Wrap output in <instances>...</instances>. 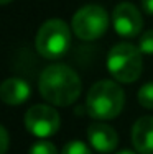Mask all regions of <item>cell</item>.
Masks as SVG:
<instances>
[{"instance_id": "1", "label": "cell", "mask_w": 153, "mask_h": 154, "mask_svg": "<svg viewBox=\"0 0 153 154\" xmlns=\"http://www.w3.org/2000/svg\"><path fill=\"white\" fill-rule=\"evenodd\" d=\"M38 89L48 103L68 107L79 98L82 84L78 72L66 64H51L40 75Z\"/></svg>"}, {"instance_id": "2", "label": "cell", "mask_w": 153, "mask_h": 154, "mask_svg": "<svg viewBox=\"0 0 153 154\" xmlns=\"http://www.w3.org/2000/svg\"><path fill=\"white\" fill-rule=\"evenodd\" d=\"M125 95L120 85L114 80H99L87 92L86 108L96 120L117 118L123 108Z\"/></svg>"}, {"instance_id": "3", "label": "cell", "mask_w": 153, "mask_h": 154, "mask_svg": "<svg viewBox=\"0 0 153 154\" xmlns=\"http://www.w3.org/2000/svg\"><path fill=\"white\" fill-rule=\"evenodd\" d=\"M107 69L115 80L132 84L142 75L143 61L137 46L130 43H119L107 54Z\"/></svg>"}, {"instance_id": "4", "label": "cell", "mask_w": 153, "mask_h": 154, "mask_svg": "<svg viewBox=\"0 0 153 154\" xmlns=\"http://www.w3.org/2000/svg\"><path fill=\"white\" fill-rule=\"evenodd\" d=\"M36 51L46 59H58L68 53L71 46V30L66 21L51 18L40 26L36 33Z\"/></svg>"}, {"instance_id": "5", "label": "cell", "mask_w": 153, "mask_h": 154, "mask_svg": "<svg viewBox=\"0 0 153 154\" xmlns=\"http://www.w3.org/2000/svg\"><path fill=\"white\" fill-rule=\"evenodd\" d=\"M109 28V13L100 5H86L72 17V31L84 41L100 38Z\"/></svg>"}, {"instance_id": "6", "label": "cell", "mask_w": 153, "mask_h": 154, "mask_svg": "<svg viewBox=\"0 0 153 154\" xmlns=\"http://www.w3.org/2000/svg\"><path fill=\"white\" fill-rule=\"evenodd\" d=\"M59 125V113L49 105H33L25 113V126L36 138H49L56 134Z\"/></svg>"}, {"instance_id": "7", "label": "cell", "mask_w": 153, "mask_h": 154, "mask_svg": "<svg viewBox=\"0 0 153 154\" xmlns=\"http://www.w3.org/2000/svg\"><path fill=\"white\" fill-rule=\"evenodd\" d=\"M112 25L122 38H135L142 31L143 26V18L140 12L135 8V5L129 2H122L112 12Z\"/></svg>"}, {"instance_id": "8", "label": "cell", "mask_w": 153, "mask_h": 154, "mask_svg": "<svg viewBox=\"0 0 153 154\" xmlns=\"http://www.w3.org/2000/svg\"><path fill=\"white\" fill-rule=\"evenodd\" d=\"M31 89L27 80L20 77H8L0 84V100L10 107L21 105L30 98Z\"/></svg>"}, {"instance_id": "9", "label": "cell", "mask_w": 153, "mask_h": 154, "mask_svg": "<svg viewBox=\"0 0 153 154\" xmlns=\"http://www.w3.org/2000/svg\"><path fill=\"white\" fill-rule=\"evenodd\" d=\"M89 143L99 152H112L119 144V136L115 130L104 123H94L87 130Z\"/></svg>"}, {"instance_id": "10", "label": "cell", "mask_w": 153, "mask_h": 154, "mask_svg": "<svg viewBox=\"0 0 153 154\" xmlns=\"http://www.w3.org/2000/svg\"><path fill=\"white\" fill-rule=\"evenodd\" d=\"M132 143L138 154H153V116H142L135 122Z\"/></svg>"}, {"instance_id": "11", "label": "cell", "mask_w": 153, "mask_h": 154, "mask_svg": "<svg viewBox=\"0 0 153 154\" xmlns=\"http://www.w3.org/2000/svg\"><path fill=\"white\" fill-rule=\"evenodd\" d=\"M138 103L145 108H153V82L145 84L138 90Z\"/></svg>"}, {"instance_id": "12", "label": "cell", "mask_w": 153, "mask_h": 154, "mask_svg": "<svg viewBox=\"0 0 153 154\" xmlns=\"http://www.w3.org/2000/svg\"><path fill=\"white\" fill-rule=\"evenodd\" d=\"M61 154H92V152H91L89 148H87V144H84L82 141L74 139V141L66 143V146L63 148Z\"/></svg>"}, {"instance_id": "13", "label": "cell", "mask_w": 153, "mask_h": 154, "mask_svg": "<svg viewBox=\"0 0 153 154\" xmlns=\"http://www.w3.org/2000/svg\"><path fill=\"white\" fill-rule=\"evenodd\" d=\"M28 154H58V149L49 141H36L30 148Z\"/></svg>"}, {"instance_id": "14", "label": "cell", "mask_w": 153, "mask_h": 154, "mask_svg": "<svg viewBox=\"0 0 153 154\" xmlns=\"http://www.w3.org/2000/svg\"><path fill=\"white\" fill-rule=\"evenodd\" d=\"M138 49L142 54H153V30L143 33L138 39Z\"/></svg>"}, {"instance_id": "15", "label": "cell", "mask_w": 153, "mask_h": 154, "mask_svg": "<svg viewBox=\"0 0 153 154\" xmlns=\"http://www.w3.org/2000/svg\"><path fill=\"white\" fill-rule=\"evenodd\" d=\"M8 143H10L8 133H7V130L0 125V154L7 152V149H8Z\"/></svg>"}, {"instance_id": "16", "label": "cell", "mask_w": 153, "mask_h": 154, "mask_svg": "<svg viewBox=\"0 0 153 154\" xmlns=\"http://www.w3.org/2000/svg\"><path fill=\"white\" fill-rule=\"evenodd\" d=\"M142 7H143L145 13L153 15V0H142Z\"/></svg>"}, {"instance_id": "17", "label": "cell", "mask_w": 153, "mask_h": 154, "mask_svg": "<svg viewBox=\"0 0 153 154\" xmlns=\"http://www.w3.org/2000/svg\"><path fill=\"white\" fill-rule=\"evenodd\" d=\"M115 154H135V152L130 151V149H123V151H119V152H115Z\"/></svg>"}, {"instance_id": "18", "label": "cell", "mask_w": 153, "mask_h": 154, "mask_svg": "<svg viewBox=\"0 0 153 154\" xmlns=\"http://www.w3.org/2000/svg\"><path fill=\"white\" fill-rule=\"evenodd\" d=\"M13 2V0H0V5H7V3Z\"/></svg>"}]
</instances>
